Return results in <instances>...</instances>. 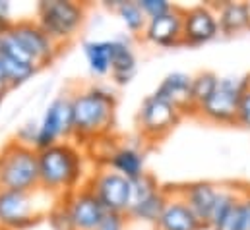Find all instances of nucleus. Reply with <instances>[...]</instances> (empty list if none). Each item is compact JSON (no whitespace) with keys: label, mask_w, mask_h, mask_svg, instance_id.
<instances>
[{"label":"nucleus","mask_w":250,"mask_h":230,"mask_svg":"<svg viewBox=\"0 0 250 230\" xmlns=\"http://www.w3.org/2000/svg\"><path fill=\"white\" fill-rule=\"evenodd\" d=\"M74 115V139L78 143H89L101 139L113 130L117 99L113 91L91 85L87 89L70 95Z\"/></svg>","instance_id":"obj_1"},{"label":"nucleus","mask_w":250,"mask_h":230,"mask_svg":"<svg viewBox=\"0 0 250 230\" xmlns=\"http://www.w3.org/2000/svg\"><path fill=\"white\" fill-rule=\"evenodd\" d=\"M83 176V157L72 141H61L49 149L39 151V188L66 197L78 190Z\"/></svg>","instance_id":"obj_2"},{"label":"nucleus","mask_w":250,"mask_h":230,"mask_svg":"<svg viewBox=\"0 0 250 230\" xmlns=\"http://www.w3.org/2000/svg\"><path fill=\"white\" fill-rule=\"evenodd\" d=\"M61 199L43 188L31 192L0 190V227L4 230H27L35 227Z\"/></svg>","instance_id":"obj_3"},{"label":"nucleus","mask_w":250,"mask_h":230,"mask_svg":"<svg viewBox=\"0 0 250 230\" xmlns=\"http://www.w3.org/2000/svg\"><path fill=\"white\" fill-rule=\"evenodd\" d=\"M39 188V151L16 139L0 151V190L31 192Z\"/></svg>","instance_id":"obj_4"},{"label":"nucleus","mask_w":250,"mask_h":230,"mask_svg":"<svg viewBox=\"0 0 250 230\" xmlns=\"http://www.w3.org/2000/svg\"><path fill=\"white\" fill-rule=\"evenodd\" d=\"M87 18V8L74 0H41L37 4L35 21L61 47L70 43L82 29Z\"/></svg>","instance_id":"obj_5"},{"label":"nucleus","mask_w":250,"mask_h":230,"mask_svg":"<svg viewBox=\"0 0 250 230\" xmlns=\"http://www.w3.org/2000/svg\"><path fill=\"white\" fill-rule=\"evenodd\" d=\"M249 87V76L247 77H239V76L219 77L213 95L196 115L213 124H237L239 103H241L243 93Z\"/></svg>","instance_id":"obj_6"},{"label":"nucleus","mask_w":250,"mask_h":230,"mask_svg":"<svg viewBox=\"0 0 250 230\" xmlns=\"http://www.w3.org/2000/svg\"><path fill=\"white\" fill-rule=\"evenodd\" d=\"M74 141V115H72V99L70 95L57 97L43 113L39 122V134L35 141V149L43 151L57 143Z\"/></svg>","instance_id":"obj_7"},{"label":"nucleus","mask_w":250,"mask_h":230,"mask_svg":"<svg viewBox=\"0 0 250 230\" xmlns=\"http://www.w3.org/2000/svg\"><path fill=\"white\" fill-rule=\"evenodd\" d=\"M183 118V113L173 107L169 101L157 97L155 93L147 95L142 105H140V111H138V130L142 134L144 139H149V141H155V139H161L165 137Z\"/></svg>","instance_id":"obj_8"},{"label":"nucleus","mask_w":250,"mask_h":230,"mask_svg":"<svg viewBox=\"0 0 250 230\" xmlns=\"http://www.w3.org/2000/svg\"><path fill=\"white\" fill-rule=\"evenodd\" d=\"M85 186L97 195L107 213H128L132 203V180H128L126 176L101 167L97 172L91 174Z\"/></svg>","instance_id":"obj_9"},{"label":"nucleus","mask_w":250,"mask_h":230,"mask_svg":"<svg viewBox=\"0 0 250 230\" xmlns=\"http://www.w3.org/2000/svg\"><path fill=\"white\" fill-rule=\"evenodd\" d=\"M12 37L27 51V55L33 58V62L37 64V68H45L49 64L55 62V58L61 53V45L55 43L45 31L43 27L35 21V19H20L14 21L10 27Z\"/></svg>","instance_id":"obj_10"},{"label":"nucleus","mask_w":250,"mask_h":230,"mask_svg":"<svg viewBox=\"0 0 250 230\" xmlns=\"http://www.w3.org/2000/svg\"><path fill=\"white\" fill-rule=\"evenodd\" d=\"M62 203L76 230H95L107 215V209L87 186L68 193L62 197Z\"/></svg>","instance_id":"obj_11"},{"label":"nucleus","mask_w":250,"mask_h":230,"mask_svg":"<svg viewBox=\"0 0 250 230\" xmlns=\"http://www.w3.org/2000/svg\"><path fill=\"white\" fill-rule=\"evenodd\" d=\"M219 35L217 12L211 4H198L183 10V45L200 47Z\"/></svg>","instance_id":"obj_12"},{"label":"nucleus","mask_w":250,"mask_h":230,"mask_svg":"<svg viewBox=\"0 0 250 230\" xmlns=\"http://www.w3.org/2000/svg\"><path fill=\"white\" fill-rule=\"evenodd\" d=\"M144 39L165 49L183 45V10L175 6L169 14L155 19H147Z\"/></svg>","instance_id":"obj_13"},{"label":"nucleus","mask_w":250,"mask_h":230,"mask_svg":"<svg viewBox=\"0 0 250 230\" xmlns=\"http://www.w3.org/2000/svg\"><path fill=\"white\" fill-rule=\"evenodd\" d=\"M217 193H219V186L211 184V182H194L187 184L179 195L185 199L190 211L200 219V223L204 227H209V219L217 201Z\"/></svg>","instance_id":"obj_14"},{"label":"nucleus","mask_w":250,"mask_h":230,"mask_svg":"<svg viewBox=\"0 0 250 230\" xmlns=\"http://www.w3.org/2000/svg\"><path fill=\"white\" fill-rule=\"evenodd\" d=\"M155 95L169 101L173 107H177L183 115H194L192 107V76L185 72H173L163 77V81L157 85Z\"/></svg>","instance_id":"obj_15"},{"label":"nucleus","mask_w":250,"mask_h":230,"mask_svg":"<svg viewBox=\"0 0 250 230\" xmlns=\"http://www.w3.org/2000/svg\"><path fill=\"white\" fill-rule=\"evenodd\" d=\"M103 167L123 174L128 180H136L146 174V153L136 145H121L107 153Z\"/></svg>","instance_id":"obj_16"},{"label":"nucleus","mask_w":250,"mask_h":230,"mask_svg":"<svg viewBox=\"0 0 250 230\" xmlns=\"http://www.w3.org/2000/svg\"><path fill=\"white\" fill-rule=\"evenodd\" d=\"M204 225L190 211L185 199L177 195H169L167 205L157 221V230H202Z\"/></svg>","instance_id":"obj_17"},{"label":"nucleus","mask_w":250,"mask_h":230,"mask_svg":"<svg viewBox=\"0 0 250 230\" xmlns=\"http://www.w3.org/2000/svg\"><path fill=\"white\" fill-rule=\"evenodd\" d=\"M217 23L219 33L223 35H237L250 29V4L249 2H221L217 8Z\"/></svg>","instance_id":"obj_18"},{"label":"nucleus","mask_w":250,"mask_h":230,"mask_svg":"<svg viewBox=\"0 0 250 230\" xmlns=\"http://www.w3.org/2000/svg\"><path fill=\"white\" fill-rule=\"evenodd\" d=\"M138 70V60L128 39H113L111 55V77L117 85H126L134 79Z\"/></svg>","instance_id":"obj_19"},{"label":"nucleus","mask_w":250,"mask_h":230,"mask_svg":"<svg viewBox=\"0 0 250 230\" xmlns=\"http://www.w3.org/2000/svg\"><path fill=\"white\" fill-rule=\"evenodd\" d=\"M167 199H169V193L165 190H157L153 192L151 195H147L146 199L134 203L128 213H126V219L128 221H136V223H144V225H151V227H157V221L167 205Z\"/></svg>","instance_id":"obj_20"},{"label":"nucleus","mask_w":250,"mask_h":230,"mask_svg":"<svg viewBox=\"0 0 250 230\" xmlns=\"http://www.w3.org/2000/svg\"><path fill=\"white\" fill-rule=\"evenodd\" d=\"M83 55L91 74L107 76L111 74V55H113V39L105 41H85Z\"/></svg>","instance_id":"obj_21"},{"label":"nucleus","mask_w":250,"mask_h":230,"mask_svg":"<svg viewBox=\"0 0 250 230\" xmlns=\"http://www.w3.org/2000/svg\"><path fill=\"white\" fill-rule=\"evenodd\" d=\"M0 64H2V72H4V77H6L8 89H14V87L25 83L27 79H31L39 72L37 66L14 60V58L6 57V55H0Z\"/></svg>","instance_id":"obj_22"},{"label":"nucleus","mask_w":250,"mask_h":230,"mask_svg":"<svg viewBox=\"0 0 250 230\" xmlns=\"http://www.w3.org/2000/svg\"><path fill=\"white\" fill-rule=\"evenodd\" d=\"M219 76H215L213 72H200L192 77V107H194V115L209 101V97L213 95L215 87H217Z\"/></svg>","instance_id":"obj_23"},{"label":"nucleus","mask_w":250,"mask_h":230,"mask_svg":"<svg viewBox=\"0 0 250 230\" xmlns=\"http://www.w3.org/2000/svg\"><path fill=\"white\" fill-rule=\"evenodd\" d=\"M115 12H117V16L121 18V21L125 23L126 29H128L130 33H134V35L142 33V35H144V29H146V25H147V18H146V14L142 12L138 0H121L119 8H117Z\"/></svg>","instance_id":"obj_24"},{"label":"nucleus","mask_w":250,"mask_h":230,"mask_svg":"<svg viewBox=\"0 0 250 230\" xmlns=\"http://www.w3.org/2000/svg\"><path fill=\"white\" fill-rule=\"evenodd\" d=\"M241 199V193L233 188H227V186H219V193H217V201H215V207H213V213H211V219H209V229H213L227 213L229 209Z\"/></svg>","instance_id":"obj_25"},{"label":"nucleus","mask_w":250,"mask_h":230,"mask_svg":"<svg viewBox=\"0 0 250 230\" xmlns=\"http://www.w3.org/2000/svg\"><path fill=\"white\" fill-rule=\"evenodd\" d=\"M157 190H159V184L155 182V178H153L151 174L146 172L144 176L132 180V203H130V207H132L134 203L146 199L147 195H151V193L157 192Z\"/></svg>","instance_id":"obj_26"},{"label":"nucleus","mask_w":250,"mask_h":230,"mask_svg":"<svg viewBox=\"0 0 250 230\" xmlns=\"http://www.w3.org/2000/svg\"><path fill=\"white\" fill-rule=\"evenodd\" d=\"M211 230H247L245 219H243V211H241V203L237 201V203L229 209V213H227Z\"/></svg>","instance_id":"obj_27"},{"label":"nucleus","mask_w":250,"mask_h":230,"mask_svg":"<svg viewBox=\"0 0 250 230\" xmlns=\"http://www.w3.org/2000/svg\"><path fill=\"white\" fill-rule=\"evenodd\" d=\"M47 219H49L51 230H76L74 225H72V221H70V215H68V211L64 207L62 199L51 209V213L47 215Z\"/></svg>","instance_id":"obj_28"},{"label":"nucleus","mask_w":250,"mask_h":230,"mask_svg":"<svg viewBox=\"0 0 250 230\" xmlns=\"http://www.w3.org/2000/svg\"><path fill=\"white\" fill-rule=\"evenodd\" d=\"M142 12L146 14L147 19H155V18H161L165 14H169L175 6L167 0H138Z\"/></svg>","instance_id":"obj_29"},{"label":"nucleus","mask_w":250,"mask_h":230,"mask_svg":"<svg viewBox=\"0 0 250 230\" xmlns=\"http://www.w3.org/2000/svg\"><path fill=\"white\" fill-rule=\"evenodd\" d=\"M37 134H39V122H25L16 132V141L21 143V145H25V147H33L35 149Z\"/></svg>","instance_id":"obj_30"},{"label":"nucleus","mask_w":250,"mask_h":230,"mask_svg":"<svg viewBox=\"0 0 250 230\" xmlns=\"http://www.w3.org/2000/svg\"><path fill=\"white\" fill-rule=\"evenodd\" d=\"M237 124L250 130V87L243 93V97H241L239 111H237Z\"/></svg>","instance_id":"obj_31"},{"label":"nucleus","mask_w":250,"mask_h":230,"mask_svg":"<svg viewBox=\"0 0 250 230\" xmlns=\"http://www.w3.org/2000/svg\"><path fill=\"white\" fill-rule=\"evenodd\" d=\"M95 230H126V215L119 213H107L101 225Z\"/></svg>","instance_id":"obj_32"},{"label":"nucleus","mask_w":250,"mask_h":230,"mask_svg":"<svg viewBox=\"0 0 250 230\" xmlns=\"http://www.w3.org/2000/svg\"><path fill=\"white\" fill-rule=\"evenodd\" d=\"M10 12H12V6H10V2H6V0H0V16H4V18H10Z\"/></svg>","instance_id":"obj_33"},{"label":"nucleus","mask_w":250,"mask_h":230,"mask_svg":"<svg viewBox=\"0 0 250 230\" xmlns=\"http://www.w3.org/2000/svg\"><path fill=\"white\" fill-rule=\"evenodd\" d=\"M0 91H2V93H6V91H8L6 77H4V72H2V64H0Z\"/></svg>","instance_id":"obj_34"},{"label":"nucleus","mask_w":250,"mask_h":230,"mask_svg":"<svg viewBox=\"0 0 250 230\" xmlns=\"http://www.w3.org/2000/svg\"><path fill=\"white\" fill-rule=\"evenodd\" d=\"M0 51H2V35H0Z\"/></svg>","instance_id":"obj_35"},{"label":"nucleus","mask_w":250,"mask_h":230,"mask_svg":"<svg viewBox=\"0 0 250 230\" xmlns=\"http://www.w3.org/2000/svg\"><path fill=\"white\" fill-rule=\"evenodd\" d=\"M0 230H4V229H2V227H0Z\"/></svg>","instance_id":"obj_36"},{"label":"nucleus","mask_w":250,"mask_h":230,"mask_svg":"<svg viewBox=\"0 0 250 230\" xmlns=\"http://www.w3.org/2000/svg\"><path fill=\"white\" fill-rule=\"evenodd\" d=\"M249 81H250V76H249Z\"/></svg>","instance_id":"obj_37"}]
</instances>
